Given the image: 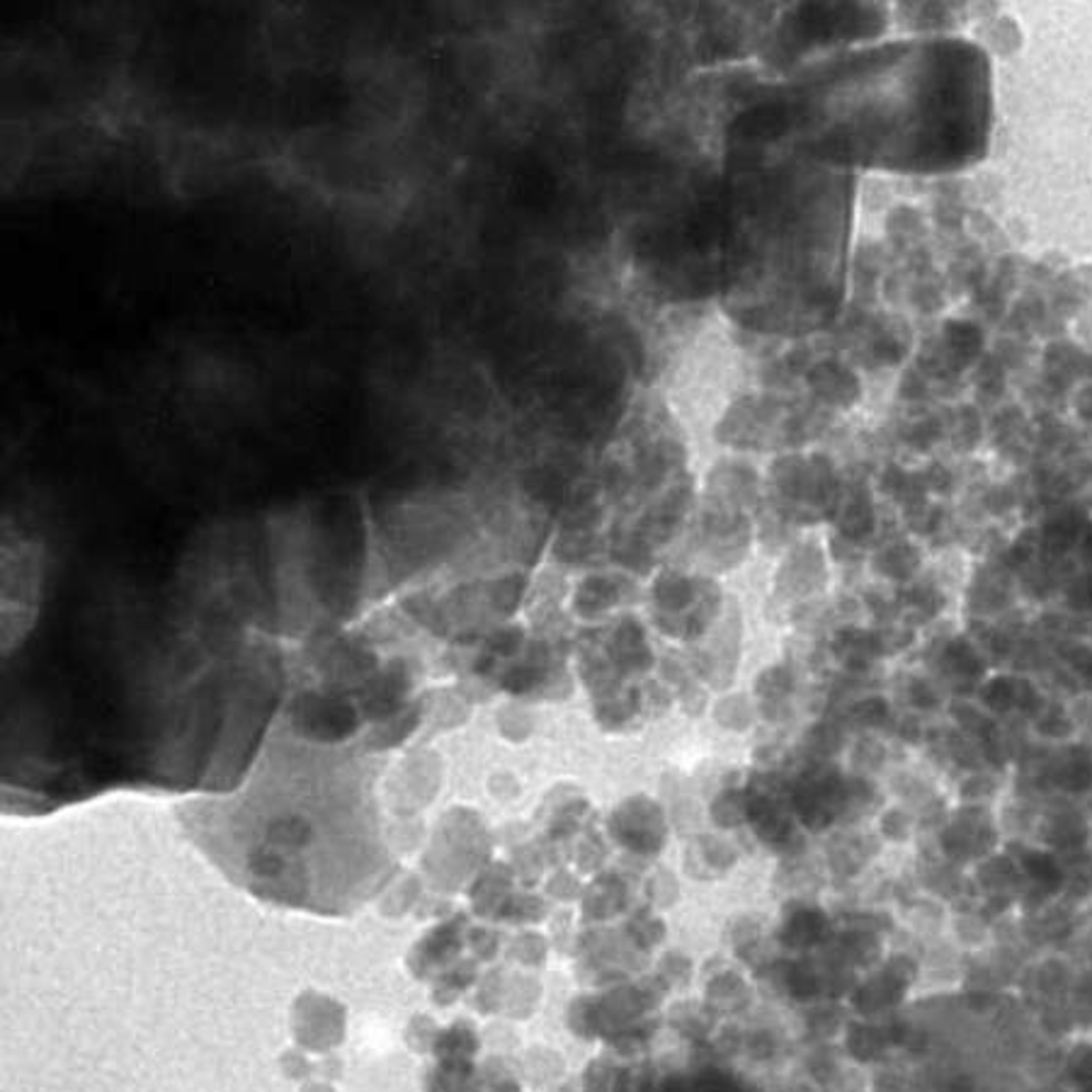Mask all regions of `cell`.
I'll return each mask as SVG.
<instances>
[{"instance_id": "6da1fadb", "label": "cell", "mask_w": 1092, "mask_h": 1092, "mask_svg": "<svg viewBox=\"0 0 1092 1092\" xmlns=\"http://www.w3.org/2000/svg\"><path fill=\"white\" fill-rule=\"evenodd\" d=\"M382 763L279 719L236 790L177 806L193 843L236 886L277 906L350 916L391 876L377 806Z\"/></svg>"}, {"instance_id": "7a4b0ae2", "label": "cell", "mask_w": 1092, "mask_h": 1092, "mask_svg": "<svg viewBox=\"0 0 1092 1092\" xmlns=\"http://www.w3.org/2000/svg\"><path fill=\"white\" fill-rule=\"evenodd\" d=\"M1002 843L998 814L988 804H961L937 835L939 853L957 867L979 865Z\"/></svg>"}, {"instance_id": "3957f363", "label": "cell", "mask_w": 1092, "mask_h": 1092, "mask_svg": "<svg viewBox=\"0 0 1092 1092\" xmlns=\"http://www.w3.org/2000/svg\"><path fill=\"white\" fill-rule=\"evenodd\" d=\"M918 961L910 955H892L882 967H876L865 981L853 988V1010L865 1020H876L882 1014H892L910 993L913 983L918 981Z\"/></svg>"}, {"instance_id": "277c9868", "label": "cell", "mask_w": 1092, "mask_h": 1092, "mask_svg": "<svg viewBox=\"0 0 1092 1092\" xmlns=\"http://www.w3.org/2000/svg\"><path fill=\"white\" fill-rule=\"evenodd\" d=\"M1034 843L1065 857L1092 845V818L1069 796H1049L1039 811Z\"/></svg>"}, {"instance_id": "5b68a950", "label": "cell", "mask_w": 1092, "mask_h": 1092, "mask_svg": "<svg viewBox=\"0 0 1092 1092\" xmlns=\"http://www.w3.org/2000/svg\"><path fill=\"white\" fill-rule=\"evenodd\" d=\"M1075 964L1069 957L1061 955H1044L1039 959H1030L1022 973L1018 976V993L1032 1010H1039L1044 1006H1061V1002H1069L1073 986L1078 979Z\"/></svg>"}, {"instance_id": "8992f818", "label": "cell", "mask_w": 1092, "mask_h": 1092, "mask_svg": "<svg viewBox=\"0 0 1092 1092\" xmlns=\"http://www.w3.org/2000/svg\"><path fill=\"white\" fill-rule=\"evenodd\" d=\"M1020 937L1024 947L1032 951L1059 949L1069 945L1071 939L1081 933V908H1075L1065 900H1053L1047 908H1041L1030 916H1020L1018 920Z\"/></svg>"}, {"instance_id": "52a82bcc", "label": "cell", "mask_w": 1092, "mask_h": 1092, "mask_svg": "<svg viewBox=\"0 0 1092 1092\" xmlns=\"http://www.w3.org/2000/svg\"><path fill=\"white\" fill-rule=\"evenodd\" d=\"M1044 777L1053 794L1081 799L1092 794V748L1085 743L1049 745Z\"/></svg>"}, {"instance_id": "ba28073f", "label": "cell", "mask_w": 1092, "mask_h": 1092, "mask_svg": "<svg viewBox=\"0 0 1092 1092\" xmlns=\"http://www.w3.org/2000/svg\"><path fill=\"white\" fill-rule=\"evenodd\" d=\"M1002 847L1018 859L1027 886H1030L1032 892L1041 894L1049 900L1061 898L1065 886V872L1059 855H1053L1051 849L1041 847L1037 843H1024V841H1006Z\"/></svg>"}, {"instance_id": "9c48e42d", "label": "cell", "mask_w": 1092, "mask_h": 1092, "mask_svg": "<svg viewBox=\"0 0 1092 1092\" xmlns=\"http://www.w3.org/2000/svg\"><path fill=\"white\" fill-rule=\"evenodd\" d=\"M971 882L981 898H1012L1018 900L1027 892V879L1006 847L996 849L993 855L981 859L971 869Z\"/></svg>"}, {"instance_id": "30bf717a", "label": "cell", "mask_w": 1092, "mask_h": 1092, "mask_svg": "<svg viewBox=\"0 0 1092 1092\" xmlns=\"http://www.w3.org/2000/svg\"><path fill=\"white\" fill-rule=\"evenodd\" d=\"M843 1049L849 1059L862 1065L882 1061L888 1051L896 1049L892 1024L876 1020H849L843 1030Z\"/></svg>"}, {"instance_id": "8fae6325", "label": "cell", "mask_w": 1092, "mask_h": 1092, "mask_svg": "<svg viewBox=\"0 0 1092 1092\" xmlns=\"http://www.w3.org/2000/svg\"><path fill=\"white\" fill-rule=\"evenodd\" d=\"M1010 570L1002 568L996 574H981L971 583V588L967 593V605L969 612L979 619H998L1006 617L1010 609L1014 607V595L1018 588H1012L1010 583Z\"/></svg>"}, {"instance_id": "7c38bea8", "label": "cell", "mask_w": 1092, "mask_h": 1092, "mask_svg": "<svg viewBox=\"0 0 1092 1092\" xmlns=\"http://www.w3.org/2000/svg\"><path fill=\"white\" fill-rule=\"evenodd\" d=\"M939 660H942V668L951 680L967 684L969 692L979 690V684L983 682V676L988 670V658L971 637H967V633L951 637L945 643Z\"/></svg>"}, {"instance_id": "4fadbf2b", "label": "cell", "mask_w": 1092, "mask_h": 1092, "mask_svg": "<svg viewBox=\"0 0 1092 1092\" xmlns=\"http://www.w3.org/2000/svg\"><path fill=\"white\" fill-rule=\"evenodd\" d=\"M758 486L755 468L748 466L743 462H729L714 468V476H711V488H714L719 503H735L743 505V501L753 498Z\"/></svg>"}, {"instance_id": "5bb4252c", "label": "cell", "mask_w": 1092, "mask_h": 1092, "mask_svg": "<svg viewBox=\"0 0 1092 1092\" xmlns=\"http://www.w3.org/2000/svg\"><path fill=\"white\" fill-rule=\"evenodd\" d=\"M1030 731L1034 739L1044 741L1049 745L1071 743L1078 733L1071 709L1061 700H1049L1047 707L1039 711V717L1030 721Z\"/></svg>"}, {"instance_id": "9a60e30c", "label": "cell", "mask_w": 1092, "mask_h": 1092, "mask_svg": "<svg viewBox=\"0 0 1092 1092\" xmlns=\"http://www.w3.org/2000/svg\"><path fill=\"white\" fill-rule=\"evenodd\" d=\"M1061 862L1065 872V886L1061 900L1081 908L1083 904H1088V900H1092V845L1061 857Z\"/></svg>"}, {"instance_id": "2e32d148", "label": "cell", "mask_w": 1092, "mask_h": 1092, "mask_svg": "<svg viewBox=\"0 0 1092 1092\" xmlns=\"http://www.w3.org/2000/svg\"><path fill=\"white\" fill-rule=\"evenodd\" d=\"M831 935V920L818 908H799L786 923V945L808 949L823 945Z\"/></svg>"}, {"instance_id": "e0dca14e", "label": "cell", "mask_w": 1092, "mask_h": 1092, "mask_svg": "<svg viewBox=\"0 0 1092 1092\" xmlns=\"http://www.w3.org/2000/svg\"><path fill=\"white\" fill-rule=\"evenodd\" d=\"M1051 651L1059 663L1081 682V688L1092 690V643L1081 637H1065L1053 641Z\"/></svg>"}, {"instance_id": "ac0fdd59", "label": "cell", "mask_w": 1092, "mask_h": 1092, "mask_svg": "<svg viewBox=\"0 0 1092 1092\" xmlns=\"http://www.w3.org/2000/svg\"><path fill=\"white\" fill-rule=\"evenodd\" d=\"M979 629L973 631V641L979 649L983 651V656L988 660H996V663H1008V660H1012L1014 651H1018V643H1020V633H1014L1012 629H1008L1002 621H996V625H986V621H979L976 625Z\"/></svg>"}, {"instance_id": "d6986e66", "label": "cell", "mask_w": 1092, "mask_h": 1092, "mask_svg": "<svg viewBox=\"0 0 1092 1092\" xmlns=\"http://www.w3.org/2000/svg\"><path fill=\"white\" fill-rule=\"evenodd\" d=\"M979 704L993 714L996 719H1006L1014 714V672H996L986 678L979 690Z\"/></svg>"}, {"instance_id": "ffe728a7", "label": "cell", "mask_w": 1092, "mask_h": 1092, "mask_svg": "<svg viewBox=\"0 0 1092 1092\" xmlns=\"http://www.w3.org/2000/svg\"><path fill=\"white\" fill-rule=\"evenodd\" d=\"M951 933H955L957 945L969 951H983L993 942V925L981 916L979 908L957 910V916L951 918Z\"/></svg>"}, {"instance_id": "44dd1931", "label": "cell", "mask_w": 1092, "mask_h": 1092, "mask_svg": "<svg viewBox=\"0 0 1092 1092\" xmlns=\"http://www.w3.org/2000/svg\"><path fill=\"white\" fill-rule=\"evenodd\" d=\"M1002 772L976 770L959 782V799L964 804H988L996 802L1002 792Z\"/></svg>"}, {"instance_id": "7402d4cb", "label": "cell", "mask_w": 1092, "mask_h": 1092, "mask_svg": "<svg viewBox=\"0 0 1092 1092\" xmlns=\"http://www.w3.org/2000/svg\"><path fill=\"white\" fill-rule=\"evenodd\" d=\"M1063 1078L1078 1092H1092V1039H1078L1063 1059Z\"/></svg>"}, {"instance_id": "603a6c76", "label": "cell", "mask_w": 1092, "mask_h": 1092, "mask_svg": "<svg viewBox=\"0 0 1092 1092\" xmlns=\"http://www.w3.org/2000/svg\"><path fill=\"white\" fill-rule=\"evenodd\" d=\"M1047 702L1049 694L1041 690V684L1032 676L1014 672V717L1030 723L1039 717Z\"/></svg>"}, {"instance_id": "cb8c5ba5", "label": "cell", "mask_w": 1092, "mask_h": 1092, "mask_svg": "<svg viewBox=\"0 0 1092 1092\" xmlns=\"http://www.w3.org/2000/svg\"><path fill=\"white\" fill-rule=\"evenodd\" d=\"M1061 602L1073 619H1090L1092 617V570L1081 576H1073L1061 590Z\"/></svg>"}, {"instance_id": "d4e9b609", "label": "cell", "mask_w": 1092, "mask_h": 1092, "mask_svg": "<svg viewBox=\"0 0 1092 1092\" xmlns=\"http://www.w3.org/2000/svg\"><path fill=\"white\" fill-rule=\"evenodd\" d=\"M918 564H920V556L913 552V546L898 544V546H892V549H886L882 554L879 570L892 580H908L913 574H916Z\"/></svg>"}, {"instance_id": "484cf974", "label": "cell", "mask_w": 1092, "mask_h": 1092, "mask_svg": "<svg viewBox=\"0 0 1092 1092\" xmlns=\"http://www.w3.org/2000/svg\"><path fill=\"white\" fill-rule=\"evenodd\" d=\"M874 855V847L869 843V837H845L835 849V865L837 872L843 874H857L862 867L867 865V859Z\"/></svg>"}, {"instance_id": "4316f807", "label": "cell", "mask_w": 1092, "mask_h": 1092, "mask_svg": "<svg viewBox=\"0 0 1092 1092\" xmlns=\"http://www.w3.org/2000/svg\"><path fill=\"white\" fill-rule=\"evenodd\" d=\"M906 602H908V607L916 609L923 619H933L942 612L945 605H947V598H945L942 588H935V586H928V583H920V586H913L906 593Z\"/></svg>"}, {"instance_id": "83f0119b", "label": "cell", "mask_w": 1092, "mask_h": 1092, "mask_svg": "<svg viewBox=\"0 0 1092 1092\" xmlns=\"http://www.w3.org/2000/svg\"><path fill=\"white\" fill-rule=\"evenodd\" d=\"M888 717H892V707H888V702L879 694L865 697V700H859L853 707V719L859 723V727H869V729L884 727Z\"/></svg>"}, {"instance_id": "f1b7e54d", "label": "cell", "mask_w": 1092, "mask_h": 1092, "mask_svg": "<svg viewBox=\"0 0 1092 1092\" xmlns=\"http://www.w3.org/2000/svg\"><path fill=\"white\" fill-rule=\"evenodd\" d=\"M879 831L892 843H906L913 835V818L906 814L904 808H888L882 814Z\"/></svg>"}, {"instance_id": "f546056e", "label": "cell", "mask_w": 1092, "mask_h": 1092, "mask_svg": "<svg viewBox=\"0 0 1092 1092\" xmlns=\"http://www.w3.org/2000/svg\"><path fill=\"white\" fill-rule=\"evenodd\" d=\"M1071 1008L1078 1018V1027H1081L1085 1020H1092V969L1078 973L1071 993Z\"/></svg>"}, {"instance_id": "4dcf8cb0", "label": "cell", "mask_w": 1092, "mask_h": 1092, "mask_svg": "<svg viewBox=\"0 0 1092 1092\" xmlns=\"http://www.w3.org/2000/svg\"><path fill=\"white\" fill-rule=\"evenodd\" d=\"M908 700L918 711H935L942 704V697H939L937 688L930 680L913 678L908 684Z\"/></svg>"}, {"instance_id": "1f68e13d", "label": "cell", "mask_w": 1092, "mask_h": 1092, "mask_svg": "<svg viewBox=\"0 0 1092 1092\" xmlns=\"http://www.w3.org/2000/svg\"><path fill=\"white\" fill-rule=\"evenodd\" d=\"M872 1092H913L908 1075L904 1071H892L886 1069L882 1073H876Z\"/></svg>"}, {"instance_id": "d6a6232c", "label": "cell", "mask_w": 1092, "mask_h": 1092, "mask_svg": "<svg viewBox=\"0 0 1092 1092\" xmlns=\"http://www.w3.org/2000/svg\"><path fill=\"white\" fill-rule=\"evenodd\" d=\"M1069 709H1071V717L1075 721V729L1092 733V697L1078 694L1075 700L1069 704Z\"/></svg>"}, {"instance_id": "836d02e7", "label": "cell", "mask_w": 1092, "mask_h": 1092, "mask_svg": "<svg viewBox=\"0 0 1092 1092\" xmlns=\"http://www.w3.org/2000/svg\"><path fill=\"white\" fill-rule=\"evenodd\" d=\"M1078 552H1081V564L1088 570H1092V523L1085 525L1083 535H1081V549H1078Z\"/></svg>"}, {"instance_id": "e575fe53", "label": "cell", "mask_w": 1092, "mask_h": 1092, "mask_svg": "<svg viewBox=\"0 0 1092 1092\" xmlns=\"http://www.w3.org/2000/svg\"><path fill=\"white\" fill-rule=\"evenodd\" d=\"M942 1092H976V1083L969 1075H957L942 1088Z\"/></svg>"}, {"instance_id": "d590c367", "label": "cell", "mask_w": 1092, "mask_h": 1092, "mask_svg": "<svg viewBox=\"0 0 1092 1092\" xmlns=\"http://www.w3.org/2000/svg\"><path fill=\"white\" fill-rule=\"evenodd\" d=\"M1083 951H1085V964H1088V969H1092V923H1090V928L1083 937Z\"/></svg>"}, {"instance_id": "8d00e7d4", "label": "cell", "mask_w": 1092, "mask_h": 1092, "mask_svg": "<svg viewBox=\"0 0 1092 1092\" xmlns=\"http://www.w3.org/2000/svg\"><path fill=\"white\" fill-rule=\"evenodd\" d=\"M1090 818H1092V794H1090Z\"/></svg>"}]
</instances>
